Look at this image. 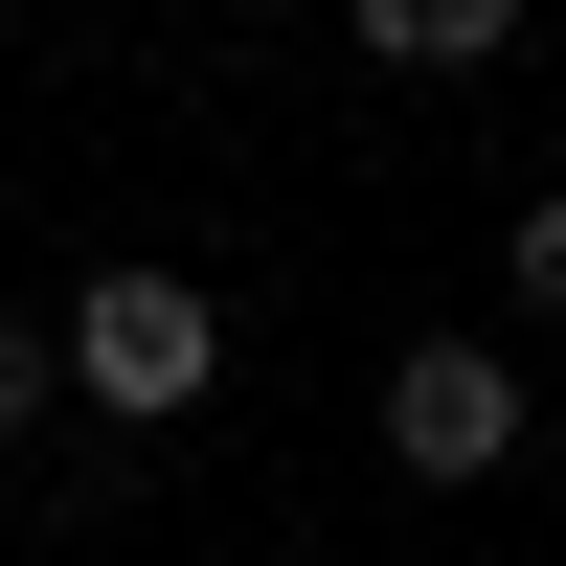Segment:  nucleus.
I'll return each mask as SVG.
<instances>
[{"instance_id":"4","label":"nucleus","mask_w":566,"mask_h":566,"mask_svg":"<svg viewBox=\"0 0 566 566\" xmlns=\"http://www.w3.org/2000/svg\"><path fill=\"white\" fill-rule=\"evenodd\" d=\"M69 408V317H0V431H45Z\"/></svg>"},{"instance_id":"2","label":"nucleus","mask_w":566,"mask_h":566,"mask_svg":"<svg viewBox=\"0 0 566 566\" xmlns=\"http://www.w3.org/2000/svg\"><path fill=\"white\" fill-rule=\"evenodd\" d=\"M386 453H408V476H522L544 408H522L499 340H408V363H386Z\"/></svg>"},{"instance_id":"3","label":"nucleus","mask_w":566,"mask_h":566,"mask_svg":"<svg viewBox=\"0 0 566 566\" xmlns=\"http://www.w3.org/2000/svg\"><path fill=\"white\" fill-rule=\"evenodd\" d=\"M363 45H386V69H499V45H522V0H340Z\"/></svg>"},{"instance_id":"5","label":"nucleus","mask_w":566,"mask_h":566,"mask_svg":"<svg viewBox=\"0 0 566 566\" xmlns=\"http://www.w3.org/2000/svg\"><path fill=\"white\" fill-rule=\"evenodd\" d=\"M499 295H522V317H566V181L522 205V250H499Z\"/></svg>"},{"instance_id":"6","label":"nucleus","mask_w":566,"mask_h":566,"mask_svg":"<svg viewBox=\"0 0 566 566\" xmlns=\"http://www.w3.org/2000/svg\"><path fill=\"white\" fill-rule=\"evenodd\" d=\"M544 499H566V431H544Z\"/></svg>"},{"instance_id":"1","label":"nucleus","mask_w":566,"mask_h":566,"mask_svg":"<svg viewBox=\"0 0 566 566\" xmlns=\"http://www.w3.org/2000/svg\"><path fill=\"white\" fill-rule=\"evenodd\" d=\"M205 386H227L205 272H91V295H69V408H114V431H181Z\"/></svg>"}]
</instances>
